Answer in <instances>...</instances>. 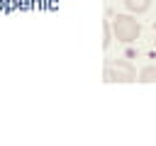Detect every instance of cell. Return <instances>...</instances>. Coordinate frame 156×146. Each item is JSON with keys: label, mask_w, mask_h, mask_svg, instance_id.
Wrapping results in <instances>:
<instances>
[{"label": "cell", "mask_w": 156, "mask_h": 146, "mask_svg": "<svg viewBox=\"0 0 156 146\" xmlns=\"http://www.w3.org/2000/svg\"><path fill=\"white\" fill-rule=\"evenodd\" d=\"M112 34H115L117 41L129 44V41H134V39L141 34V24H139L136 17H132V15H117V17L112 19Z\"/></svg>", "instance_id": "cell-1"}, {"label": "cell", "mask_w": 156, "mask_h": 146, "mask_svg": "<svg viewBox=\"0 0 156 146\" xmlns=\"http://www.w3.org/2000/svg\"><path fill=\"white\" fill-rule=\"evenodd\" d=\"M102 78H105V83H134L136 80V68L124 58L107 61Z\"/></svg>", "instance_id": "cell-2"}, {"label": "cell", "mask_w": 156, "mask_h": 146, "mask_svg": "<svg viewBox=\"0 0 156 146\" xmlns=\"http://www.w3.org/2000/svg\"><path fill=\"white\" fill-rule=\"evenodd\" d=\"M136 80L144 83V85H146V83H156V66H154V63H146V66L139 71Z\"/></svg>", "instance_id": "cell-3"}, {"label": "cell", "mask_w": 156, "mask_h": 146, "mask_svg": "<svg viewBox=\"0 0 156 146\" xmlns=\"http://www.w3.org/2000/svg\"><path fill=\"white\" fill-rule=\"evenodd\" d=\"M149 5H151V0H124V7H127L129 12H136V15L146 12Z\"/></svg>", "instance_id": "cell-4"}, {"label": "cell", "mask_w": 156, "mask_h": 146, "mask_svg": "<svg viewBox=\"0 0 156 146\" xmlns=\"http://www.w3.org/2000/svg\"><path fill=\"white\" fill-rule=\"evenodd\" d=\"M110 41H112V24H102V49H107L110 46Z\"/></svg>", "instance_id": "cell-5"}, {"label": "cell", "mask_w": 156, "mask_h": 146, "mask_svg": "<svg viewBox=\"0 0 156 146\" xmlns=\"http://www.w3.org/2000/svg\"><path fill=\"white\" fill-rule=\"evenodd\" d=\"M154 46H156V41H154Z\"/></svg>", "instance_id": "cell-6"}]
</instances>
